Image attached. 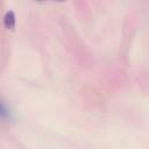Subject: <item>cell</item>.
I'll list each match as a JSON object with an SVG mask.
<instances>
[{
  "instance_id": "cell-1",
  "label": "cell",
  "mask_w": 149,
  "mask_h": 149,
  "mask_svg": "<svg viewBox=\"0 0 149 149\" xmlns=\"http://www.w3.org/2000/svg\"><path fill=\"white\" fill-rule=\"evenodd\" d=\"M10 118V111L8 108V106L0 100V120H7Z\"/></svg>"
}]
</instances>
